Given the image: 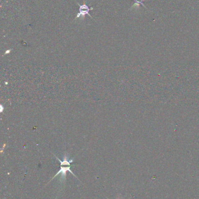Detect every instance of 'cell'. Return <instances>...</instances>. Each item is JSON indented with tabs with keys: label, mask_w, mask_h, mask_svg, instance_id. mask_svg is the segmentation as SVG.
<instances>
[{
	"label": "cell",
	"mask_w": 199,
	"mask_h": 199,
	"mask_svg": "<svg viewBox=\"0 0 199 199\" xmlns=\"http://www.w3.org/2000/svg\"></svg>",
	"instance_id": "3"
},
{
	"label": "cell",
	"mask_w": 199,
	"mask_h": 199,
	"mask_svg": "<svg viewBox=\"0 0 199 199\" xmlns=\"http://www.w3.org/2000/svg\"><path fill=\"white\" fill-rule=\"evenodd\" d=\"M92 10H93L92 8H91L90 9L89 7L86 4L80 5V12L77 15L76 18H78L79 17H81V16L83 18L84 16H85L86 15H89V11Z\"/></svg>",
	"instance_id": "2"
},
{
	"label": "cell",
	"mask_w": 199,
	"mask_h": 199,
	"mask_svg": "<svg viewBox=\"0 0 199 199\" xmlns=\"http://www.w3.org/2000/svg\"><path fill=\"white\" fill-rule=\"evenodd\" d=\"M57 160L58 161L60 162V170L58 171V172H57V174L54 175V176H53L52 180H53L55 177H56L58 175H59L60 174H62V177H61V179H62V180H66V175H67V172L68 171L70 172H71V174L74 176L75 177H76L77 178V177L76 176V175L72 172V171L71 170V162H73V160H71L70 161H68L67 160V157L66 156L64 157V160L62 161L60 160H59L57 157H56ZM78 179V178H77ZM52 180L50 181H52Z\"/></svg>",
	"instance_id": "1"
}]
</instances>
